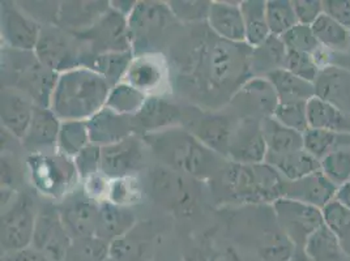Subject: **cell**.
<instances>
[{"label":"cell","instance_id":"1","mask_svg":"<svg viewBox=\"0 0 350 261\" xmlns=\"http://www.w3.org/2000/svg\"><path fill=\"white\" fill-rule=\"evenodd\" d=\"M252 47L233 44L216 34L196 38L189 50V81L203 94H229L230 100L251 74Z\"/></svg>","mask_w":350,"mask_h":261},{"label":"cell","instance_id":"2","mask_svg":"<svg viewBox=\"0 0 350 261\" xmlns=\"http://www.w3.org/2000/svg\"><path fill=\"white\" fill-rule=\"evenodd\" d=\"M142 139L162 166L196 180H211L228 162L185 127L149 133Z\"/></svg>","mask_w":350,"mask_h":261},{"label":"cell","instance_id":"3","mask_svg":"<svg viewBox=\"0 0 350 261\" xmlns=\"http://www.w3.org/2000/svg\"><path fill=\"white\" fill-rule=\"evenodd\" d=\"M211 182L213 191L225 202L272 205L285 196L288 180L267 162L241 165L228 161Z\"/></svg>","mask_w":350,"mask_h":261},{"label":"cell","instance_id":"4","mask_svg":"<svg viewBox=\"0 0 350 261\" xmlns=\"http://www.w3.org/2000/svg\"><path fill=\"white\" fill-rule=\"evenodd\" d=\"M110 84L87 67L59 73L50 109L62 122H87L106 106Z\"/></svg>","mask_w":350,"mask_h":261},{"label":"cell","instance_id":"5","mask_svg":"<svg viewBox=\"0 0 350 261\" xmlns=\"http://www.w3.org/2000/svg\"><path fill=\"white\" fill-rule=\"evenodd\" d=\"M10 50L3 53L4 64L1 76L14 77L8 87H14L33 102L34 106L50 109L51 98L58 83L59 73L44 67L34 51Z\"/></svg>","mask_w":350,"mask_h":261},{"label":"cell","instance_id":"6","mask_svg":"<svg viewBox=\"0 0 350 261\" xmlns=\"http://www.w3.org/2000/svg\"><path fill=\"white\" fill-rule=\"evenodd\" d=\"M127 18L132 53L135 57L160 54L161 46L178 23L167 1L154 0L137 1Z\"/></svg>","mask_w":350,"mask_h":261},{"label":"cell","instance_id":"7","mask_svg":"<svg viewBox=\"0 0 350 261\" xmlns=\"http://www.w3.org/2000/svg\"><path fill=\"white\" fill-rule=\"evenodd\" d=\"M27 169L34 189L44 197L59 202L76 189L80 180L73 160L58 152L29 154Z\"/></svg>","mask_w":350,"mask_h":261},{"label":"cell","instance_id":"8","mask_svg":"<svg viewBox=\"0 0 350 261\" xmlns=\"http://www.w3.org/2000/svg\"><path fill=\"white\" fill-rule=\"evenodd\" d=\"M196 179L166 166H156L148 174V189L152 199L169 212L187 216L196 206L199 191Z\"/></svg>","mask_w":350,"mask_h":261},{"label":"cell","instance_id":"9","mask_svg":"<svg viewBox=\"0 0 350 261\" xmlns=\"http://www.w3.org/2000/svg\"><path fill=\"white\" fill-rule=\"evenodd\" d=\"M34 200L28 193H16L14 200L1 208V248L4 253L31 246L38 217Z\"/></svg>","mask_w":350,"mask_h":261},{"label":"cell","instance_id":"10","mask_svg":"<svg viewBox=\"0 0 350 261\" xmlns=\"http://www.w3.org/2000/svg\"><path fill=\"white\" fill-rule=\"evenodd\" d=\"M73 36L83 44L84 54L132 51L129 18L111 5L90 28Z\"/></svg>","mask_w":350,"mask_h":261},{"label":"cell","instance_id":"11","mask_svg":"<svg viewBox=\"0 0 350 261\" xmlns=\"http://www.w3.org/2000/svg\"><path fill=\"white\" fill-rule=\"evenodd\" d=\"M34 54L44 67L63 73L80 67L84 49L72 33L57 25H44Z\"/></svg>","mask_w":350,"mask_h":261},{"label":"cell","instance_id":"12","mask_svg":"<svg viewBox=\"0 0 350 261\" xmlns=\"http://www.w3.org/2000/svg\"><path fill=\"white\" fill-rule=\"evenodd\" d=\"M278 226L297 249H304L308 238L324 225L323 212L307 204L281 197L272 204Z\"/></svg>","mask_w":350,"mask_h":261},{"label":"cell","instance_id":"13","mask_svg":"<svg viewBox=\"0 0 350 261\" xmlns=\"http://www.w3.org/2000/svg\"><path fill=\"white\" fill-rule=\"evenodd\" d=\"M100 202L92 199L83 186H77L55 206L59 217L72 239L94 236Z\"/></svg>","mask_w":350,"mask_h":261},{"label":"cell","instance_id":"14","mask_svg":"<svg viewBox=\"0 0 350 261\" xmlns=\"http://www.w3.org/2000/svg\"><path fill=\"white\" fill-rule=\"evenodd\" d=\"M144 141L142 136L130 137L101 148V174L110 179L136 176L144 165Z\"/></svg>","mask_w":350,"mask_h":261},{"label":"cell","instance_id":"15","mask_svg":"<svg viewBox=\"0 0 350 261\" xmlns=\"http://www.w3.org/2000/svg\"><path fill=\"white\" fill-rule=\"evenodd\" d=\"M42 25L25 14L17 1H1V38L7 49L34 51Z\"/></svg>","mask_w":350,"mask_h":261},{"label":"cell","instance_id":"16","mask_svg":"<svg viewBox=\"0 0 350 261\" xmlns=\"http://www.w3.org/2000/svg\"><path fill=\"white\" fill-rule=\"evenodd\" d=\"M124 83L149 96H163L170 85V66L161 54H144L132 59Z\"/></svg>","mask_w":350,"mask_h":261},{"label":"cell","instance_id":"17","mask_svg":"<svg viewBox=\"0 0 350 261\" xmlns=\"http://www.w3.org/2000/svg\"><path fill=\"white\" fill-rule=\"evenodd\" d=\"M72 238L59 217L57 208H46L38 212L31 248L49 260L63 261Z\"/></svg>","mask_w":350,"mask_h":261},{"label":"cell","instance_id":"18","mask_svg":"<svg viewBox=\"0 0 350 261\" xmlns=\"http://www.w3.org/2000/svg\"><path fill=\"white\" fill-rule=\"evenodd\" d=\"M232 105L243 118L262 120L273 116L278 106L275 87L265 77H251L232 97Z\"/></svg>","mask_w":350,"mask_h":261},{"label":"cell","instance_id":"19","mask_svg":"<svg viewBox=\"0 0 350 261\" xmlns=\"http://www.w3.org/2000/svg\"><path fill=\"white\" fill-rule=\"evenodd\" d=\"M133 119L135 132L139 136L182 127L185 122L183 110L174 103L166 100L163 96H149L140 111Z\"/></svg>","mask_w":350,"mask_h":261},{"label":"cell","instance_id":"20","mask_svg":"<svg viewBox=\"0 0 350 261\" xmlns=\"http://www.w3.org/2000/svg\"><path fill=\"white\" fill-rule=\"evenodd\" d=\"M267 153L262 120L252 118L241 119L234 128L228 160L241 165H256L265 162Z\"/></svg>","mask_w":350,"mask_h":261},{"label":"cell","instance_id":"21","mask_svg":"<svg viewBox=\"0 0 350 261\" xmlns=\"http://www.w3.org/2000/svg\"><path fill=\"white\" fill-rule=\"evenodd\" d=\"M62 120L51 109L34 106V113L25 137L21 140L23 148L29 154H44L57 152L59 130Z\"/></svg>","mask_w":350,"mask_h":261},{"label":"cell","instance_id":"22","mask_svg":"<svg viewBox=\"0 0 350 261\" xmlns=\"http://www.w3.org/2000/svg\"><path fill=\"white\" fill-rule=\"evenodd\" d=\"M156 232L152 222L140 221L130 232L110 243V258L116 261H149Z\"/></svg>","mask_w":350,"mask_h":261},{"label":"cell","instance_id":"23","mask_svg":"<svg viewBox=\"0 0 350 261\" xmlns=\"http://www.w3.org/2000/svg\"><path fill=\"white\" fill-rule=\"evenodd\" d=\"M206 23L208 28L221 40L233 44H246V29L241 11V1H212Z\"/></svg>","mask_w":350,"mask_h":261},{"label":"cell","instance_id":"24","mask_svg":"<svg viewBox=\"0 0 350 261\" xmlns=\"http://www.w3.org/2000/svg\"><path fill=\"white\" fill-rule=\"evenodd\" d=\"M34 113V105L23 93L14 87L1 89L0 119L1 130L12 135L17 140H23L28 132Z\"/></svg>","mask_w":350,"mask_h":261},{"label":"cell","instance_id":"25","mask_svg":"<svg viewBox=\"0 0 350 261\" xmlns=\"http://www.w3.org/2000/svg\"><path fill=\"white\" fill-rule=\"evenodd\" d=\"M90 143L94 146H113L136 135L132 116L120 115L106 106L87 120Z\"/></svg>","mask_w":350,"mask_h":261},{"label":"cell","instance_id":"26","mask_svg":"<svg viewBox=\"0 0 350 261\" xmlns=\"http://www.w3.org/2000/svg\"><path fill=\"white\" fill-rule=\"evenodd\" d=\"M337 189L338 187H336L319 170L302 179L288 182L284 197L307 204L323 210L328 204L335 200Z\"/></svg>","mask_w":350,"mask_h":261},{"label":"cell","instance_id":"27","mask_svg":"<svg viewBox=\"0 0 350 261\" xmlns=\"http://www.w3.org/2000/svg\"><path fill=\"white\" fill-rule=\"evenodd\" d=\"M234 128L235 124H232L228 116L202 114L193 120L192 127L187 130H191L209 149L228 160Z\"/></svg>","mask_w":350,"mask_h":261},{"label":"cell","instance_id":"28","mask_svg":"<svg viewBox=\"0 0 350 261\" xmlns=\"http://www.w3.org/2000/svg\"><path fill=\"white\" fill-rule=\"evenodd\" d=\"M315 97L329 102L350 114V68L329 66L323 68L315 83Z\"/></svg>","mask_w":350,"mask_h":261},{"label":"cell","instance_id":"29","mask_svg":"<svg viewBox=\"0 0 350 261\" xmlns=\"http://www.w3.org/2000/svg\"><path fill=\"white\" fill-rule=\"evenodd\" d=\"M137 223L132 208L111 203L110 200L100 202L98 216L94 236L109 245L126 235Z\"/></svg>","mask_w":350,"mask_h":261},{"label":"cell","instance_id":"30","mask_svg":"<svg viewBox=\"0 0 350 261\" xmlns=\"http://www.w3.org/2000/svg\"><path fill=\"white\" fill-rule=\"evenodd\" d=\"M110 8V1H62L57 27L72 34L90 28Z\"/></svg>","mask_w":350,"mask_h":261},{"label":"cell","instance_id":"31","mask_svg":"<svg viewBox=\"0 0 350 261\" xmlns=\"http://www.w3.org/2000/svg\"><path fill=\"white\" fill-rule=\"evenodd\" d=\"M132 51L126 53H106V54H83L80 67H87L89 70L98 73L110 84L116 87L124 80V76L130 68Z\"/></svg>","mask_w":350,"mask_h":261},{"label":"cell","instance_id":"32","mask_svg":"<svg viewBox=\"0 0 350 261\" xmlns=\"http://www.w3.org/2000/svg\"><path fill=\"white\" fill-rule=\"evenodd\" d=\"M265 162L275 167L288 182L302 179L321 170V161L317 160L305 149L285 154H267Z\"/></svg>","mask_w":350,"mask_h":261},{"label":"cell","instance_id":"33","mask_svg":"<svg viewBox=\"0 0 350 261\" xmlns=\"http://www.w3.org/2000/svg\"><path fill=\"white\" fill-rule=\"evenodd\" d=\"M288 49L278 36H271L264 44L252 49L251 74L252 77H267L271 73L285 68Z\"/></svg>","mask_w":350,"mask_h":261},{"label":"cell","instance_id":"34","mask_svg":"<svg viewBox=\"0 0 350 261\" xmlns=\"http://www.w3.org/2000/svg\"><path fill=\"white\" fill-rule=\"evenodd\" d=\"M307 120L308 128L350 133V114L318 97L307 102Z\"/></svg>","mask_w":350,"mask_h":261},{"label":"cell","instance_id":"35","mask_svg":"<svg viewBox=\"0 0 350 261\" xmlns=\"http://www.w3.org/2000/svg\"><path fill=\"white\" fill-rule=\"evenodd\" d=\"M265 79L275 87L278 103H307L315 97V87L312 83L293 74L285 68L268 74Z\"/></svg>","mask_w":350,"mask_h":261},{"label":"cell","instance_id":"36","mask_svg":"<svg viewBox=\"0 0 350 261\" xmlns=\"http://www.w3.org/2000/svg\"><path fill=\"white\" fill-rule=\"evenodd\" d=\"M262 130L267 154H285L304 149V133L285 127L273 116L262 119Z\"/></svg>","mask_w":350,"mask_h":261},{"label":"cell","instance_id":"37","mask_svg":"<svg viewBox=\"0 0 350 261\" xmlns=\"http://www.w3.org/2000/svg\"><path fill=\"white\" fill-rule=\"evenodd\" d=\"M241 11L245 21L246 44L255 49L272 36L267 23V0L241 1Z\"/></svg>","mask_w":350,"mask_h":261},{"label":"cell","instance_id":"38","mask_svg":"<svg viewBox=\"0 0 350 261\" xmlns=\"http://www.w3.org/2000/svg\"><path fill=\"white\" fill-rule=\"evenodd\" d=\"M312 31L324 50L338 54L349 55V29L340 25L327 15H323L311 25Z\"/></svg>","mask_w":350,"mask_h":261},{"label":"cell","instance_id":"39","mask_svg":"<svg viewBox=\"0 0 350 261\" xmlns=\"http://www.w3.org/2000/svg\"><path fill=\"white\" fill-rule=\"evenodd\" d=\"M344 148H350V133L317 128H308L304 133V149L317 160Z\"/></svg>","mask_w":350,"mask_h":261},{"label":"cell","instance_id":"40","mask_svg":"<svg viewBox=\"0 0 350 261\" xmlns=\"http://www.w3.org/2000/svg\"><path fill=\"white\" fill-rule=\"evenodd\" d=\"M304 252L312 261H345L348 259L335 234L325 225L308 238Z\"/></svg>","mask_w":350,"mask_h":261},{"label":"cell","instance_id":"41","mask_svg":"<svg viewBox=\"0 0 350 261\" xmlns=\"http://www.w3.org/2000/svg\"><path fill=\"white\" fill-rule=\"evenodd\" d=\"M90 143L87 122L64 120L60 124L57 152L73 160Z\"/></svg>","mask_w":350,"mask_h":261},{"label":"cell","instance_id":"42","mask_svg":"<svg viewBox=\"0 0 350 261\" xmlns=\"http://www.w3.org/2000/svg\"><path fill=\"white\" fill-rule=\"evenodd\" d=\"M146 100L144 93L122 81L111 87L106 101V107L120 115L135 116L140 111Z\"/></svg>","mask_w":350,"mask_h":261},{"label":"cell","instance_id":"43","mask_svg":"<svg viewBox=\"0 0 350 261\" xmlns=\"http://www.w3.org/2000/svg\"><path fill=\"white\" fill-rule=\"evenodd\" d=\"M324 225L335 234L340 246L350 259V210L337 200L328 204L323 210Z\"/></svg>","mask_w":350,"mask_h":261},{"label":"cell","instance_id":"44","mask_svg":"<svg viewBox=\"0 0 350 261\" xmlns=\"http://www.w3.org/2000/svg\"><path fill=\"white\" fill-rule=\"evenodd\" d=\"M110 245L97 236L72 239L63 261H107Z\"/></svg>","mask_w":350,"mask_h":261},{"label":"cell","instance_id":"45","mask_svg":"<svg viewBox=\"0 0 350 261\" xmlns=\"http://www.w3.org/2000/svg\"><path fill=\"white\" fill-rule=\"evenodd\" d=\"M265 14L272 36L281 37L298 24L293 0H267Z\"/></svg>","mask_w":350,"mask_h":261},{"label":"cell","instance_id":"46","mask_svg":"<svg viewBox=\"0 0 350 261\" xmlns=\"http://www.w3.org/2000/svg\"><path fill=\"white\" fill-rule=\"evenodd\" d=\"M321 171L336 187L350 180V148H344L328 154L321 161Z\"/></svg>","mask_w":350,"mask_h":261},{"label":"cell","instance_id":"47","mask_svg":"<svg viewBox=\"0 0 350 261\" xmlns=\"http://www.w3.org/2000/svg\"><path fill=\"white\" fill-rule=\"evenodd\" d=\"M142 197L143 189L136 176L110 180L107 200H110L111 203L131 208L132 205L140 203Z\"/></svg>","mask_w":350,"mask_h":261},{"label":"cell","instance_id":"48","mask_svg":"<svg viewBox=\"0 0 350 261\" xmlns=\"http://www.w3.org/2000/svg\"><path fill=\"white\" fill-rule=\"evenodd\" d=\"M280 38L288 49V51L292 53L315 54L321 49V44L318 42L312 28L308 25L297 24L292 29L282 34Z\"/></svg>","mask_w":350,"mask_h":261},{"label":"cell","instance_id":"49","mask_svg":"<svg viewBox=\"0 0 350 261\" xmlns=\"http://www.w3.org/2000/svg\"><path fill=\"white\" fill-rule=\"evenodd\" d=\"M167 4L178 23H200L208 20L212 1L170 0L167 1Z\"/></svg>","mask_w":350,"mask_h":261},{"label":"cell","instance_id":"50","mask_svg":"<svg viewBox=\"0 0 350 261\" xmlns=\"http://www.w3.org/2000/svg\"><path fill=\"white\" fill-rule=\"evenodd\" d=\"M273 118L291 130L301 133L308 130L307 103H278Z\"/></svg>","mask_w":350,"mask_h":261},{"label":"cell","instance_id":"51","mask_svg":"<svg viewBox=\"0 0 350 261\" xmlns=\"http://www.w3.org/2000/svg\"><path fill=\"white\" fill-rule=\"evenodd\" d=\"M285 70L312 84L315 83L318 74L321 71L319 63L317 61V59L314 58L312 54L292 53V51H288Z\"/></svg>","mask_w":350,"mask_h":261},{"label":"cell","instance_id":"52","mask_svg":"<svg viewBox=\"0 0 350 261\" xmlns=\"http://www.w3.org/2000/svg\"><path fill=\"white\" fill-rule=\"evenodd\" d=\"M73 163L80 180L83 182L101 174V148L89 144L73 159Z\"/></svg>","mask_w":350,"mask_h":261},{"label":"cell","instance_id":"53","mask_svg":"<svg viewBox=\"0 0 350 261\" xmlns=\"http://www.w3.org/2000/svg\"><path fill=\"white\" fill-rule=\"evenodd\" d=\"M17 4L40 25H57L59 1H17Z\"/></svg>","mask_w":350,"mask_h":261},{"label":"cell","instance_id":"54","mask_svg":"<svg viewBox=\"0 0 350 261\" xmlns=\"http://www.w3.org/2000/svg\"><path fill=\"white\" fill-rule=\"evenodd\" d=\"M293 7L298 24L311 27L324 11H323V0H293Z\"/></svg>","mask_w":350,"mask_h":261},{"label":"cell","instance_id":"55","mask_svg":"<svg viewBox=\"0 0 350 261\" xmlns=\"http://www.w3.org/2000/svg\"><path fill=\"white\" fill-rule=\"evenodd\" d=\"M323 11L324 15L349 29L350 0H323Z\"/></svg>","mask_w":350,"mask_h":261},{"label":"cell","instance_id":"56","mask_svg":"<svg viewBox=\"0 0 350 261\" xmlns=\"http://www.w3.org/2000/svg\"><path fill=\"white\" fill-rule=\"evenodd\" d=\"M83 187L92 199L97 202H103V200H107V196H109L110 179L105 178L103 174L96 175L85 180L83 183Z\"/></svg>","mask_w":350,"mask_h":261},{"label":"cell","instance_id":"57","mask_svg":"<svg viewBox=\"0 0 350 261\" xmlns=\"http://www.w3.org/2000/svg\"><path fill=\"white\" fill-rule=\"evenodd\" d=\"M3 261H51L49 260L42 253L37 252L31 247L17 251V252H11V253H4Z\"/></svg>","mask_w":350,"mask_h":261},{"label":"cell","instance_id":"58","mask_svg":"<svg viewBox=\"0 0 350 261\" xmlns=\"http://www.w3.org/2000/svg\"><path fill=\"white\" fill-rule=\"evenodd\" d=\"M137 1H129V0H116V1H110L111 8H114L118 12H120L122 15L129 16L131 15L135 5Z\"/></svg>","mask_w":350,"mask_h":261},{"label":"cell","instance_id":"59","mask_svg":"<svg viewBox=\"0 0 350 261\" xmlns=\"http://www.w3.org/2000/svg\"><path fill=\"white\" fill-rule=\"evenodd\" d=\"M335 200L350 210V180L337 189Z\"/></svg>","mask_w":350,"mask_h":261},{"label":"cell","instance_id":"60","mask_svg":"<svg viewBox=\"0 0 350 261\" xmlns=\"http://www.w3.org/2000/svg\"><path fill=\"white\" fill-rule=\"evenodd\" d=\"M292 261H312L306 253L304 252V249H295V253L293 256Z\"/></svg>","mask_w":350,"mask_h":261},{"label":"cell","instance_id":"61","mask_svg":"<svg viewBox=\"0 0 350 261\" xmlns=\"http://www.w3.org/2000/svg\"><path fill=\"white\" fill-rule=\"evenodd\" d=\"M349 55H350V28H349Z\"/></svg>","mask_w":350,"mask_h":261},{"label":"cell","instance_id":"62","mask_svg":"<svg viewBox=\"0 0 350 261\" xmlns=\"http://www.w3.org/2000/svg\"><path fill=\"white\" fill-rule=\"evenodd\" d=\"M107 261H116V260H113V259H111V258H109V260Z\"/></svg>","mask_w":350,"mask_h":261}]
</instances>
